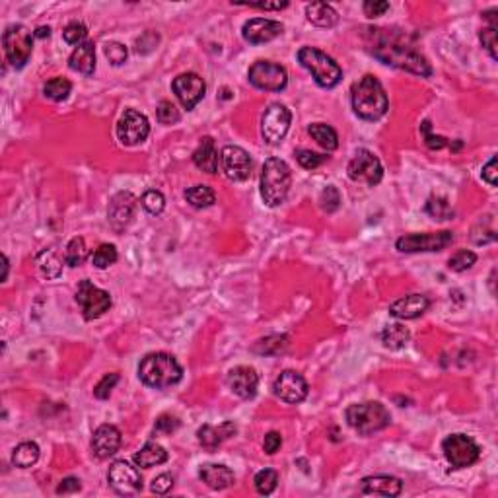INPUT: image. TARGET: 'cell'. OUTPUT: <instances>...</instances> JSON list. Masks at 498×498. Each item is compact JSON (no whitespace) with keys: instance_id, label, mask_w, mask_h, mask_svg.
Returning <instances> with one entry per match:
<instances>
[{"instance_id":"1","label":"cell","mask_w":498,"mask_h":498,"mask_svg":"<svg viewBox=\"0 0 498 498\" xmlns=\"http://www.w3.org/2000/svg\"><path fill=\"white\" fill-rule=\"evenodd\" d=\"M370 31V53L383 65L396 66L399 70L417 74L420 78L433 76V66L425 59V55L415 49V45L407 41V37L397 31L376 28Z\"/></svg>"},{"instance_id":"2","label":"cell","mask_w":498,"mask_h":498,"mask_svg":"<svg viewBox=\"0 0 498 498\" xmlns=\"http://www.w3.org/2000/svg\"><path fill=\"white\" fill-rule=\"evenodd\" d=\"M351 102L354 113L364 121H378L388 113L389 107L386 90L372 74H366L352 84Z\"/></svg>"},{"instance_id":"3","label":"cell","mask_w":498,"mask_h":498,"mask_svg":"<svg viewBox=\"0 0 498 498\" xmlns=\"http://www.w3.org/2000/svg\"><path fill=\"white\" fill-rule=\"evenodd\" d=\"M139 378L148 388L166 389L181 381L184 368L168 352H150L140 362Z\"/></svg>"},{"instance_id":"4","label":"cell","mask_w":498,"mask_h":498,"mask_svg":"<svg viewBox=\"0 0 498 498\" xmlns=\"http://www.w3.org/2000/svg\"><path fill=\"white\" fill-rule=\"evenodd\" d=\"M292 185V171L288 164L280 158L265 160L261 169V197L267 206H280L288 197V191Z\"/></svg>"},{"instance_id":"5","label":"cell","mask_w":498,"mask_h":498,"mask_svg":"<svg viewBox=\"0 0 498 498\" xmlns=\"http://www.w3.org/2000/svg\"><path fill=\"white\" fill-rule=\"evenodd\" d=\"M344 417H346L349 426L354 433H359L360 436H370L374 433H380L391 423L389 410L378 401L351 405L344 413Z\"/></svg>"},{"instance_id":"6","label":"cell","mask_w":498,"mask_h":498,"mask_svg":"<svg viewBox=\"0 0 498 498\" xmlns=\"http://www.w3.org/2000/svg\"><path fill=\"white\" fill-rule=\"evenodd\" d=\"M298 63L314 76L315 84L322 88H335L343 78V70L335 59L315 47H302L298 51Z\"/></svg>"},{"instance_id":"7","label":"cell","mask_w":498,"mask_h":498,"mask_svg":"<svg viewBox=\"0 0 498 498\" xmlns=\"http://www.w3.org/2000/svg\"><path fill=\"white\" fill-rule=\"evenodd\" d=\"M33 33H31L22 23H12L4 30L2 36V45H4V55L6 60L14 68H23L33 51Z\"/></svg>"},{"instance_id":"8","label":"cell","mask_w":498,"mask_h":498,"mask_svg":"<svg viewBox=\"0 0 498 498\" xmlns=\"http://www.w3.org/2000/svg\"><path fill=\"white\" fill-rule=\"evenodd\" d=\"M442 452L454 469L471 467L481 457V447L467 434H450L442 442Z\"/></svg>"},{"instance_id":"9","label":"cell","mask_w":498,"mask_h":498,"mask_svg":"<svg viewBox=\"0 0 498 498\" xmlns=\"http://www.w3.org/2000/svg\"><path fill=\"white\" fill-rule=\"evenodd\" d=\"M455 235L450 230L442 232H425V234H405L396 242L397 251L401 253H426V251H442L454 243Z\"/></svg>"},{"instance_id":"10","label":"cell","mask_w":498,"mask_h":498,"mask_svg":"<svg viewBox=\"0 0 498 498\" xmlns=\"http://www.w3.org/2000/svg\"><path fill=\"white\" fill-rule=\"evenodd\" d=\"M249 84L265 92H282L288 84V73L279 63L272 60H257L249 66Z\"/></svg>"},{"instance_id":"11","label":"cell","mask_w":498,"mask_h":498,"mask_svg":"<svg viewBox=\"0 0 498 498\" xmlns=\"http://www.w3.org/2000/svg\"><path fill=\"white\" fill-rule=\"evenodd\" d=\"M346 174H349L352 181L366 184L368 187H376L383 177V166H381L380 158L374 152H370L366 148H360V150H356V154L352 156V160L349 161Z\"/></svg>"},{"instance_id":"12","label":"cell","mask_w":498,"mask_h":498,"mask_svg":"<svg viewBox=\"0 0 498 498\" xmlns=\"http://www.w3.org/2000/svg\"><path fill=\"white\" fill-rule=\"evenodd\" d=\"M290 121L292 115L286 105L282 103H271L265 110L263 117H261V137L267 144H280L282 139L286 137V132L290 129Z\"/></svg>"},{"instance_id":"13","label":"cell","mask_w":498,"mask_h":498,"mask_svg":"<svg viewBox=\"0 0 498 498\" xmlns=\"http://www.w3.org/2000/svg\"><path fill=\"white\" fill-rule=\"evenodd\" d=\"M76 302H78V306H80L84 319H88V322L102 317V315L111 308V304H113L110 292L97 288V286L92 285L90 280H82L80 285H78Z\"/></svg>"},{"instance_id":"14","label":"cell","mask_w":498,"mask_h":498,"mask_svg":"<svg viewBox=\"0 0 498 498\" xmlns=\"http://www.w3.org/2000/svg\"><path fill=\"white\" fill-rule=\"evenodd\" d=\"M150 134V123L147 115L137 110H124L117 123V139L124 147H137L144 142Z\"/></svg>"},{"instance_id":"15","label":"cell","mask_w":498,"mask_h":498,"mask_svg":"<svg viewBox=\"0 0 498 498\" xmlns=\"http://www.w3.org/2000/svg\"><path fill=\"white\" fill-rule=\"evenodd\" d=\"M107 481H110L111 489L117 494H123V497H132V494L142 491L140 471L137 467H132L131 463H127L124 460L111 463Z\"/></svg>"},{"instance_id":"16","label":"cell","mask_w":498,"mask_h":498,"mask_svg":"<svg viewBox=\"0 0 498 498\" xmlns=\"http://www.w3.org/2000/svg\"><path fill=\"white\" fill-rule=\"evenodd\" d=\"M220 166H222V171L230 181H245L251 176L253 161H251V156L242 147L228 144L220 152Z\"/></svg>"},{"instance_id":"17","label":"cell","mask_w":498,"mask_h":498,"mask_svg":"<svg viewBox=\"0 0 498 498\" xmlns=\"http://www.w3.org/2000/svg\"><path fill=\"white\" fill-rule=\"evenodd\" d=\"M272 393L285 403L298 405L308 397V381L304 380L302 374L285 370L272 383Z\"/></svg>"},{"instance_id":"18","label":"cell","mask_w":498,"mask_h":498,"mask_svg":"<svg viewBox=\"0 0 498 498\" xmlns=\"http://www.w3.org/2000/svg\"><path fill=\"white\" fill-rule=\"evenodd\" d=\"M171 90H174V94L177 95V100L185 110L191 111L195 110V105L205 97L206 84L198 74L184 73L171 82Z\"/></svg>"},{"instance_id":"19","label":"cell","mask_w":498,"mask_h":498,"mask_svg":"<svg viewBox=\"0 0 498 498\" xmlns=\"http://www.w3.org/2000/svg\"><path fill=\"white\" fill-rule=\"evenodd\" d=\"M134 206H137V198L129 191H119L113 195L110 201V208H107V220L115 232H123L124 228L131 224L134 216Z\"/></svg>"},{"instance_id":"20","label":"cell","mask_w":498,"mask_h":498,"mask_svg":"<svg viewBox=\"0 0 498 498\" xmlns=\"http://www.w3.org/2000/svg\"><path fill=\"white\" fill-rule=\"evenodd\" d=\"M285 26L277 20H269V18H253L249 22L243 23L242 36L243 39L251 45H261L269 43L272 39L282 33Z\"/></svg>"},{"instance_id":"21","label":"cell","mask_w":498,"mask_h":498,"mask_svg":"<svg viewBox=\"0 0 498 498\" xmlns=\"http://www.w3.org/2000/svg\"><path fill=\"white\" fill-rule=\"evenodd\" d=\"M228 388L242 399H253L259 388V376L253 368L235 366L228 372Z\"/></svg>"},{"instance_id":"22","label":"cell","mask_w":498,"mask_h":498,"mask_svg":"<svg viewBox=\"0 0 498 498\" xmlns=\"http://www.w3.org/2000/svg\"><path fill=\"white\" fill-rule=\"evenodd\" d=\"M119 447H121V433L117 426L102 425L95 428L92 436V450L97 460H107L115 455Z\"/></svg>"},{"instance_id":"23","label":"cell","mask_w":498,"mask_h":498,"mask_svg":"<svg viewBox=\"0 0 498 498\" xmlns=\"http://www.w3.org/2000/svg\"><path fill=\"white\" fill-rule=\"evenodd\" d=\"M430 308V300L425 294H407L389 306V314L397 319H417Z\"/></svg>"},{"instance_id":"24","label":"cell","mask_w":498,"mask_h":498,"mask_svg":"<svg viewBox=\"0 0 498 498\" xmlns=\"http://www.w3.org/2000/svg\"><path fill=\"white\" fill-rule=\"evenodd\" d=\"M360 489L364 494H376V497H399L403 491V481L391 475H374L364 477Z\"/></svg>"},{"instance_id":"25","label":"cell","mask_w":498,"mask_h":498,"mask_svg":"<svg viewBox=\"0 0 498 498\" xmlns=\"http://www.w3.org/2000/svg\"><path fill=\"white\" fill-rule=\"evenodd\" d=\"M198 477H201V481H203L208 489H213V491H224V489L234 484L235 479L232 469L222 465V463H205V465H201Z\"/></svg>"},{"instance_id":"26","label":"cell","mask_w":498,"mask_h":498,"mask_svg":"<svg viewBox=\"0 0 498 498\" xmlns=\"http://www.w3.org/2000/svg\"><path fill=\"white\" fill-rule=\"evenodd\" d=\"M235 434V425L234 423H222L220 426L213 425H203L197 430V440L201 446L208 450V452H214L216 447L224 442L230 436Z\"/></svg>"},{"instance_id":"27","label":"cell","mask_w":498,"mask_h":498,"mask_svg":"<svg viewBox=\"0 0 498 498\" xmlns=\"http://www.w3.org/2000/svg\"><path fill=\"white\" fill-rule=\"evenodd\" d=\"M68 66L73 68L74 73H80L84 76H92L95 70V47L94 43H86L78 45L70 57H68Z\"/></svg>"},{"instance_id":"28","label":"cell","mask_w":498,"mask_h":498,"mask_svg":"<svg viewBox=\"0 0 498 498\" xmlns=\"http://www.w3.org/2000/svg\"><path fill=\"white\" fill-rule=\"evenodd\" d=\"M193 164L198 169L206 171V174H216L218 171V152H216L214 140L211 137H205L201 140L197 150L193 152Z\"/></svg>"},{"instance_id":"29","label":"cell","mask_w":498,"mask_h":498,"mask_svg":"<svg viewBox=\"0 0 498 498\" xmlns=\"http://www.w3.org/2000/svg\"><path fill=\"white\" fill-rule=\"evenodd\" d=\"M306 18L317 28H333L337 26L339 14L335 8L325 2H312L306 6Z\"/></svg>"},{"instance_id":"30","label":"cell","mask_w":498,"mask_h":498,"mask_svg":"<svg viewBox=\"0 0 498 498\" xmlns=\"http://www.w3.org/2000/svg\"><path fill=\"white\" fill-rule=\"evenodd\" d=\"M132 460H134V463H137L139 467L150 469L168 462V452H166V447L156 444V442H147V444L134 454Z\"/></svg>"},{"instance_id":"31","label":"cell","mask_w":498,"mask_h":498,"mask_svg":"<svg viewBox=\"0 0 498 498\" xmlns=\"http://www.w3.org/2000/svg\"><path fill=\"white\" fill-rule=\"evenodd\" d=\"M409 329L405 325H401V323H389L381 331V343L389 351H401V349H405L407 343H409Z\"/></svg>"},{"instance_id":"32","label":"cell","mask_w":498,"mask_h":498,"mask_svg":"<svg viewBox=\"0 0 498 498\" xmlns=\"http://www.w3.org/2000/svg\"><path fill=\"white\" fill-rule=\"evenodd\" d=\"M308 132L309 137H312L319 147L325 148L327 152H333V150L339 147L337 132L327 123H312L308 127Z\"/></svg>"},{"instance_id":"33","label":"cell","mask_w":498,"mask_h":498,"mask_svg":"<svg viewBox=\"0 0 498 498\" xmlns=\"http://www.w3.org/2000/svg\"><path fill=\"white\" fill-rule=\"evenodd\" d=\"M37 265H39V271L47 279H59L60 272H63V259L59 257V253L55 249H43L39 255H37Z\"/></svg>"},{"instance_id":"34","label":"cell","mask_w":498,"mask_h":498,"mask_svg":"<svg viewBox=\"0 0 498 498\" xmlns=\"http://www.w3.org/2000/svg\"><path fill=\"white\" fill-rule=\"evenodd\" d=\"M39 460V446L36 442H22L12 452V465L20 469L33 467Z\"/></svg>"},{"instance_id":"35","label":"cell","mask_w":498,"mask_h":498,"mask_svg":"<svg viewBox=\"0 0 498 498\" xmlns=\"http://www.w3.org/2000/svg\"><path fill=\"white\" fill-rule=\"evenodd\" d=\"M185 198L191 206L195 208H208L216 203V195L211 187L206 185H193L189 189L185 191Z\"/></svg>"},{"instance_id":"36","label":"cell","mask_w":498,"mask_h":498,"mask_svg":"<svg viewBox=\"0 0 498 498\" xmlns=\"http://www.w3.org/2000/svg\"><path fill=\"white\" fill-rule=\"evenodd\" d=\"M288 349V337L286 335H271V337L261 339L259 343H255L253 351L257 354H265V356H277Z\"/></svg>"},{"instance_id":"37","label":"cell","mask_w":498,"mask_h":498,"mask_svg":"<svg viewBox=\"0 0 498 498\" xmlns=\"http://www.w3.org/2000/svg\"><path fill=\"white\" fill-rule=\"evenodd\" d=\"M497 240V230L492 226V216H483L471 230V242L475 245H484Z\"/></svg>"},{"instance_id":"38","label":"cell","mask_w":498,"mask_h":498,"mask_svg":"<svg viewBox=\"0 0 498 498\" xmlns=\"http://www.w3.org/2000/svg\"><path fill=\"white\" fill-rule=\"evenodd\" d=\"M86 257H88L86 242H84V238L76 235V238H73V240L68 242V245H66L65 263L68 265V267H80V265L86 261Z\"/></svg>"},{"instance_id":"39","label":"cell","mask_w":498,"mask_h":498,"mask_svg":"<svg viewBox=\"0 0 498 498\" xmlns=\"http://www.w3.org/2000/svg\"><path fill=\"white\" fill-rule=\"evenodd\" d=\"M70 92H73V84L63 76H55L49 82H45L43 86L45 97H49L53 102H65Z\"/></svg>"},{"instance_id":"40","label":"cell","mask_w":498,"mask_h":498,"mask_svg":"<svg viewBox=\"0 0 498 498\" xmlns=\"http://www.w3.org/2000/svg\"><path fill=\"white\" fill-rule=\"evenodd\" d=\"M253 484H255V491L259 494H263V497L272 494L279 484V473L275 469H261L253 479Z\"/></svg>"},{"instance_id":"41","label":"cell","mask_w":498,"mask_h":498,"mask_svg":"<svg viewBox=\"0 0 498 498\" xmlns=\"http://www.w3.org/2000/svg\"><path fill=\"white\" fill-rule=\"evenodd\" d=\"M426 213L430 214L434 220H452L454 218V208L447 203V198L444 197H430L426 201Z\"/></svg>"},{"instance_id":"42","label":"cell","mask_w":498,"mask_h":498,"mask_svg":"<svg viewBox=\"0 0 498 498\" xmlns=\"http://www.w3.org/2000/svg\"><path fill=\"white\" fill-rule=\"evenodd\" d=\"M117 249L113 243H102L100 248L92 253V265L95 269H107L117 261Z\"/></svg>"},{"instance_id":"43","label":"cell","mask_w":498,"mask_h":498,"mask_svg":"<svg viewBox=\"0 0 498 498\" xmlns=\"http://www.w3.org/2000/svg\"><path fill=\"white\" fill-rule=\"evenodd\" d=\"M475 263H477V255L473 253V251H467V249H460L457 253H454V255L450 257L447 267H450V271L463 272V271H467V269H471V267H473Z\"/></svg>"},{"instance_id":"44","label":"cell","mask_w":498,"mask_h":498,"mask_svg":"<svg viewBox=\"0 0 498 498\" xmlns=\"http://www.w3.org/2000/svg\"><path fill=\"white\" fill-rule=\"evenodd\" d=\"M140 203H142L147 213L154 214V216L164 213V208H166V198H164V195H161L160 191L156 189L147 191V193L142 195V198H140Z\"/></svg>"},{"instance_id":"45","label":"cell","mask_w":498,"mask_h":498,"mask_svg":"<svg viewBox=\"0 0 498 498\" xmlns=\"http://www.w3.org/2000/svg\"><path fill=\"white\" fill-rule=\"evenodd\" d=\"M296 160H298V164H300L304 169H317L319 166H323L325 161L329 160V156L325 154H317V152H312V150H306V148H302V150H296Z\"/></svg>"},{"instance_id":"46","label":"cell","mask_w":498,"mask_h":498,"mask_svg":"<svg viewBox=\"0 0 498 498\" xmlns=\"http://www.w3.org/2000/svg\"><path fill=\"white\" fill-rule=\"evenodd\" d=\"M88 37V30H86V26L82 22H70L68 26L65 28V31H63V39H65L68 45H82L86 43L84 39Z\"/></svg>"},{"instance_id":"47","label":"cell","mask_w":498,"mask_h":498,"mask_svg":"<svg viewBox=\"0 0 498 498\" xmlns=\"http://www.w3.org/2000/svg\"><path fill=\"white\" fill-rule=\"evenodd\" d=\"M119 381V374L111 372V374H105L102 380L95 383L94 388V396L95 399H110L111 391L115 389V386H117Z\"/></svg>"},{"instance_id":"48","label":"cell","mask_w":498,"mask_h":498,"mask_svg":"<svg viewBox=\"0 0 498 498\" xmlns=\"http://www.w3.org/2000/svg\"><path fill=\"white\" fill-rule=\"evenodd\" d=\"M319 205L325 213H335L339 206H341V193H339L337 187H325L319 195Z\"/></svg>"},{"instance_id":"49","label":"cell","mask_w":498,"mask_h":498,"mask_svg":"<svg viewBox=\"0 0 498 498\" xmlns=\"http://www.w3.org/2000/svg\"><path fill=\"white\" fill-rule=\"evenodd\" d=\"M156 117H158V121L161 124H176L181 119V115H179V110H177L174 103L164 100L158 105V110H156Z\"/></svg>"},{"instance_id":"50","label":"cell","mask_w":498,"mask_h":498,"mask_svg":"<svg viewBox=\"0 0 498 498\" xmlns=\"http://www.w3.org/2000/svg\"><path fill=\"white\" fill-rule=\"evenodd\" d=\"M103 55L107 57V60H110L113 66H119L123 65L124 60H127V57H129V51H127V47L121 43H117V41H111V43H107L105 47H103Z\"/></svg>"},{"instance_id":"51","label":"cell","mask_w":498,"mask_h":498,"mask_svg":"<svg viewBox=\"0 0 498 498\" xmlns=\"http://www.w3.org/2000/svg\"><path fill=\"white\" fill-rule=\"evenodd\" d=\"M479 39H481V45L484 47V51L491 55V59L497 60V28H491V26L483 28V30L479 31Z\"/></svg>"},{"instance_id":"52","label":"cell","mask_w":498,"mask_h":498,"mask_svg":"<svg viewBox=\"0 0 498 498\" xmlns=\"http://www.w3.org/2000/svg\"><path fill=\"white\" fill-rule=\"evenodd\" d=\"M179 428V418L174 415H160L156 418L154 433L156 434H171Z\"/></svg>"},{"instance_id":"53","label":"cell","mask_w":498,"mask_h":498,"mask_svg":"<svg viewBox=\"0 0 498 498\" xmlns=\"http://www.w3.org/2000/svg\"><path fill=\"white\" fill-rule=\"evenodd\" d=\"M362 10L368 18H380L389 10V2H383V0H368L362 4Z\"/></svg>"},{"instance_id":"54","label":"cell","mask_w":498,"mask_h":498,"mask_svg":"<svg viewBox=\"0 0 498 498\" xmlns=\"http://www.w3.org/2000/svg\"><path fill=\"white\" fill-rule=\"evenodd\" d=\"M423 134H425L426 147L433 148V150H440V148H444L447 144L444 137H438V134H433V132H430V123H428V121L423 123Z\"/></svg>"},{"instance_id":"55","label":"cell","mask_w":498,"mask_h":498,"mask_svg":"<svg viewBox=\"0 0 498 498\" xmlns=\"http://www.w3.org/2000/svg\"><path fill=\"white\" fill-rule=\"evenodd\" d=\"M171 487H174V477L169 475V473H161V475H158L152 481V492L154 494H166V492L171 491Z\"/></svg>"},{"instance_id":"56","label":"cell","mask_w":498,"mask_h":498,"mask_svg":"<svg viewBox=\"0 0 498 498\" xmlns=\"http://www.w3.org/2000/svg\"><path fill=\"white\" fill-rule=\"evenodd\" d=\"M280 446H282V436H280V433H277V430H271L269 434H265L263 450L267 452V454L275 455L280 450Z\"/></svg>"},{"instance_id":"57","label":"cell","mask_w":498,"mask_h":498,"mask_svg":"<svg viewBox=\"0 0 498 498\" xmlns=\"http://www.w3.org/2000/svg\"><path fill=\"white\" fill-rule=\"evenodd\" d=\"M481 176H483L484 181L491 185V187H497V176H498V158L497 156H492L491 160L484 164Z\"/></svg>"},{"instance_id":"58","label":"cell","mask_w":498,"mask_h":498,"mask_svg":"<svg viewBox=\"0 0 498 498\" xmlns=\"http://www.w3.org/2000/svg\"><path fill=\"white\" fill-rule=\"evenodd\" d=\"M82 489L80 481L76 477H66L57 487V494H68V492H78Z\"/></svg>"},{"instance_id":"59","label":"cell","mask_w":498,"mask_h":498,"mask_svg":"<svg viewBox=\"0 0 498 498\" xmlns=\"http://www.w3.org/2000/svg\"><path fill=\"white\" fill-rule=\"evenodd\" d=\"M235 4H242V2H235ZM242 6L259 8V10H282L288 6V2H249V4H242Z\"/></svg>"},{"instance_id":"60","label":"cell","mask_w":498,"mask_h":498,"mask_svg":"<svg viewBox=\"0 0 498 498\" xmlns=\"http://www.w3.org/2000/svg\"><path fill=\"white\" fill-rule=\"evenodd\" d=\"M33 36L41 37V39H43V37H49L51 36V28H37Z\"/></svg>"},{"instance_id":"61","label":"cell","mask_w":498,"mask_h":498,"mask_svg":"<svg viewBox=\"0 0 498 498\" xmlns=\"http://www.w3.org/2000/svg\"><path fill=\"white\" fill-rule=\"evenodd\" d=\"M2 263H4V272H2V280L8 279V269H10V261L6 255H2Z\"/></svg>"}]
</instances>
